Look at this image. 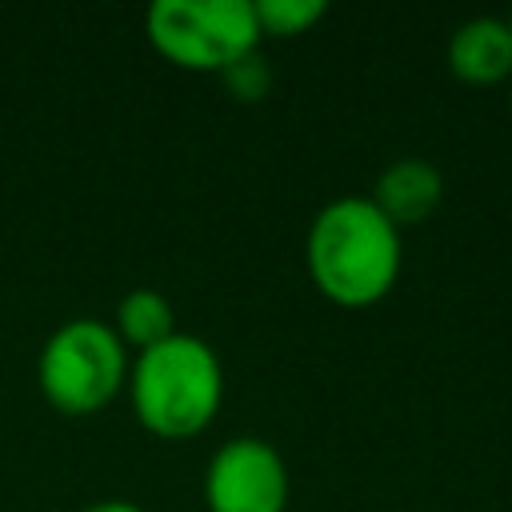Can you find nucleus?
Wrapping results in <instances>:
<instances>
[{"label": "nucleus", "instance_id": "1", "mask_svg": "<svg viewBox=\"0 0 512 512\" xmlns=\"http://www.w3.org/2000/svg\"><path fill=\"white\" fill-rule=\"evenodd\" d=\"M400 264V232L376 212L368 196H336L308 224L304 268L316 292L336 308L380 304L396 288Z\"/></svg>", "mask_w": 512, "mask_h": 512}, {"label": "nucleus", "instance_id": "2", "mask_svg": "<svg viewBox=\"0 0 512 512\" xmlns=\"http://www.w3.org/2000/svg\"><path fill=\"white\" fill-rule=\"evenodd\" d=\"M124 396L144 432L160 440H192L224 404V364L208 340L176 332L132 356Z\"/></svg>", "mask_w": 512, "mask_h": 512}, {"label": "nucleus", "instance_id": "3", "mask_svg": "<svg viewBox=\"0 0 512 512\" xmlns=\"http://www.w3.org/2000/svg\"><path fill=\"white\" fill-rule=\"evenodd\" d=\"M128 364L132 352L120 344L108 320L72 316L40 344L36 384L60 416H96L124 392Z\"/></svg>", "mask_w": 512, "mask_h": 512}, {"label": "nucleus", "instance_id": "4", "mask_svg": "<svg viewBox=\"0 0 512 512\" xmlns=\"http://www.w3.org/2000/svg\"><path fill=\"white\" fill-rule=\"evenodd\" d=\"M144 36L168 64L216 76L264 40L248 0H156L144 12Z\"/></svg>", "mask_w": 512, "mask_h": 512}, {"label": "nucleus", "instance_id": "5", "mask_svg": "<svg viewBox=\"0 0 512 512\" xmlns=\"http://www.w3.org/2000/svg\"><path fill=\"white\" fill-rule=\"evenodd\" d=\"M292 480L284 456L260 436L224 440L204 468L208 512H288Z\"/></svg>", "mask_w": 512, "mask_h": 512}, {"label": "nucleus", "instance_id": "6", "mask_svg": "<svg viewBox=\"0 0 512 512\" xmlns=\"http://www.w3.org/2000/svg\"><path fill=\"white\" fill-rule=\"evenodd\" d=\"M376 204V212L396 228H416L424 224L440 200H444V176L436 164L420 160V156H404V160H392L380 176H376V188L368 196Z\"/></svg>", "mask_w": 512, "mask_h": 512}, {"label": "nucleus", "instance_id": "7", "mask_svg": "<svg viewBox=\"0 0 512 512\" xmlns=\"http://www.w3.org/2000/svg\"><path fill=\"white\" fill-rule=\"evenodd\" d=\"M448 72L460 84L492 88L512 76V32L504 16H472L448 36Z\"/></svg>", "mask_w": 512, "mask_h": 512}, {"label": "nucleus", "instance_id": "8", "mask_svg": "<svg viewBox=\"0 0 512 512\" xmlns=\"http://www.w3.org/2000/svg\"><path fill=\"white\" fill-rule=\"evenodd\" d=\"M112 332L120 336V344L132 356L136 352H148V348H156V344H164L168 336L180 332L176 328V308H172V300L160 288H132L116 304Z\"/></svg>", "mask_w": 512, "mask_h": 512}, {"label": "nucleus", "instance_id": "9", "mask_svg": "<svg viewBox=\"0 0 512 512\" xmlns=\"http://www.w3.org/2000/svg\"><path fill=\"white\" fill-rule=\"evenodd\" d=\"M252 8H256V24H260L264 40L268 36L272 40H296L328 16L324 0H256Z\"/></svg>", "mask_w": 512, "mask_h": 512}, {"label": "nucleus", "instance_id": "10", "mask_svg": "<svg viewBox=\"0 0 512 512\" xmlns=\"http://www.w3.org/2000/svg\"><path fill=\"white\" fill-rule=\"evenodd\" d=\"M220 80H224V88H228L236 100H244V104L264 100V92L272 88V72H268V64H264L260 48H256V52H248L244 60H236L232 68H224V72H220Z\"/></svg>", "mask_w": 512, "mask_h": 512}, {"label": "nucleus", "instance_id": "11", "mask_svg": "<svg viewBox=\"0 0 512 512\" xmlns=\"http://www.w3.org/2000/svg\"><path fill=\"white\" fill-rule=\"evenodd\" d=\"M80 512H144L136 500H96V504H84Z\"/></svg>", "mask_w": 512, "mask_h": 512}, {"label": "nucleus", "instance_id": "12", "mask_svg": "<svg viewBox=\"0 0 512 512\" xmlns=\"http://www.w3.org/2000/svg\"><path fill=\"white\" fill-rule=\"evenodd\" d=\"M504 20H508V32H512V8H508V16H504Z\"/></svg>", "mask_w": 512, "mask_h": 512}]
</instances>
